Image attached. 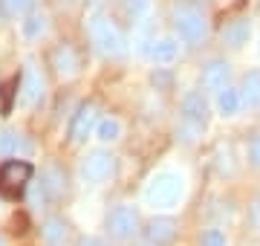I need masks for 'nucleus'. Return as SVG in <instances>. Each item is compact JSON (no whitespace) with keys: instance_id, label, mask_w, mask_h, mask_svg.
Wrapping results in <instances>:
<instances>
[{"instance_id":"f257e3e1","label":"nucleus","mask_w":260,"mask_h":246,"mask_svg":"<svg viewBox=\"0 0 260 246\" xmlns=\"http://www.w3.org/2000/svg\"><path fill=\"white\" fill-rule=\"evenodd\" d=\"M87 32H90L95 49H99L104 58H121L124 55V38H121V32L116 29V23H113L110 18L93 15V18L87 20Z\"/></svg>"},{"instance_id":"f03ea898","label":"nucleus","mask_w":260,"mask_h":246,"mask_svg":"<svg viewBox=\"0 0 260 246\" xmlns=\"http://www.w3.org/2000/svg\"><path fill=\"white\" fill-rule=\"evenodd\" d=\"M182 197V177L179 174H156L145 189V203L153 208H174Z\"/></svg>"},{"instance_id":"7ed1b4c3","label":"nucleus","mask_w":260,"mask_h":246,"mask_svg":"<svg viewBox=\"0 0 260 246\" xmlns=\"http://www.w3.org/2000/svg\"><path fill=\"white\" fill-rule=\"evenodd\" d=\"M174 26L185 44H200L208 35V20L194 3H177L174 6Z\"/></svg>"},{"instance_id":"20e7f679","label":"nucleus","mask_w":260,"mask_h":246,"mask_svg":"<svg viewBox=\"0 0 260 246\" xmlns=\"http://www.w3.org/2000/svg\"><path fill=\"white\" fill-rule=\"evenodd\" d=\"M32 180V165L23 160H9L0 165V194L6 197H18L20 191Z\"/></svg>"},{"instance_id":"39448f33","label":"nucleus","mask_w":260,"mask_h":246,"mask_svg":"<svg viewBox=\"0 0 260 246\" xmlns=\"http://www.w3.org/2000/svg\"><path fill=\"white\" fill-rule=\"evenodd\" d=\"M95 104L93 102H84V104H78V110L73 113V122H70V142L73 145H78V142H84L90 133H93V128H95Z\"/></svg>"},{"instance_id":"423d86ee","label":"nucleus","mask_w":260,"mask_h":246,"mask_svg":"<svg viewBox=\"0 0 260 246\" xmlns=\"http://www.w3.org/2000/svg\"><path fill=\"white\" fill-rule=\"evenodd\" d=\"M136 211L130 206H116L110 211V218H107V229H110V235L116 237V240H127V237H133V232H136Z\"/></svg>"},{"instance_id":"0eeeda50","label":"nucleus","mask_w":260,"mask_h":246,"mask_svg":"<svg viewBox=\"0 0 260 246\" xmlns=\"http://www.w3.org/2000/svg\"><path fill=\"white\" fill-rule=\"evenodd\" d=\"M113 174V157L107 151H93L81 162V177L87 182H102Z\"/></svg>"},{"instance_id":"6e6552de","label":"nucleus","mask_w":260,"mask_h":246,"mask_svg":"<svg viewBox=\"0 0 260 246\" xmlns=\"http://www.w3.org/2000/svg\"><path fill=\"white\" fill-rule=\"evenodd\" d=\"M49 64L55 67V73L61 78H73L78 73V52H75L70 44H58L49 55Z\"/></svg>"},{"instance_id":"1a4fd4ad","label":"nucleus","mask_w":260,"mask_h":246,"mask_svg":"<svg viewBox=\"0 0 260 246\" xmlns=\"http://www.w3.org/2000/svg\"><path fill=\"white\" fill-rule=\"evenodd\" d=\"M174 235H177V223L171 218H153L148 223V229H145V240H148L150 246H165L174 240Z\"/></svg>"},{"instance_id":"9d476101","label":"nucleus","mask_w":260,"mask_h":246,"mask_svg":"<svg viewBox=\"0 0 260 246\" xmlns=\"http://www.w3.org/2000/svg\"><path fill=\"white\" fill-rule=\"evenodd\" d=\"M249 35H251V26L246 18H234L223 26V44L232 49H240L243 44H249Z\"/></svg>"},{"instance_id":"9b49d317","label":"nucleus","mask_w":260,"mask_h":246,"mask_svg":"<svg viewBox=\"0 0 260 246\" xmlns=\"http://www.w3.org/2000/svg\"><path fill=\"white\" fill-rule=\"evenodd\" d=\"M229 76H232V70L225 61H211V64L203 70V87L205 90H225L229 87Z\"/></svg>"},{"instance_id":"f8f14e48","label":"nucleus","mask_w":260,"mask_h":246,"mask_svg":"<svg viewBox=\"0 0 260 246\" xmlns=\"http://www.w3.org/2000/svg\"><path fill=\"white\" fill-rule=\"evenodd\" d=\"M182 119L200 125V128L205 125V119H208V104H205L203 93H188L182 99Z\"/></svg>"},{"instance_id":"ddd939ff","label":"nucleus","mask_w":260,"mask_h":246,"mask_svg":"<svg viewBox=\"0 0 260 246\" xmlns=\"http://www.w3.org/2000/svg\"><path fill=\"white\" fill-rule=\"evenodd\" d=\"M41 182H44V189L49 191V197H52V200L64 197V191H67V174L58 168L55 162H49L47 168H44V177H41Z\"/></svg>"},{"instance_id":"4468645a","label":"nucleus","mask_w":260,"mask_h":246,"mask_svg":"<svg viewBox=\"0 0 260 246\" xmlns=\"http://www.w3.org/2000/svg\"><path fill=\"white\" fill-rule=\"evenodd\" d=\"M179 55V44L174 38H162L153 44V49H150V58L156 61V64H174Z\"/></svg>"},{"instance_id":"2eb2a0df","label":"nucleus","mask_w":260,"mask_h":246,"mask_svg":"<svg viewBox=\"0 0 260 246\" xmlns=\"http://www.w3.org/2000/svg\"><path fill=\"white\" fill-rule=\"evenodd\" d=\"M41 237H44L49 246H61L67 240V223L61 218H49L47 223L41 226Z\"/></svg>"},{"instance_id":"dca6fc26","label":"nucleus","mask_w":260,"mask_h":246,"mask_svg":"<svg viewBox=\"0 0 260 246\" xmlns=\"http://www.w3.org/2000/svg\"><path fill=\"white\" fill-rule=\"evenodd\" d=\"M41 99V76L35 70H26L23 84H20V104H35Z\"/></svg>"},{"instance_id":"f3484780","label":"nucleus","mask_w":260,"mask_h":246,"mask_svg":"<svg viewBox=\"0 0 260 246\" xmlns=\"http://www.w3.org/2000/svg\"><path fill=\"white\" fill-rule=\"evenodd\" d=\"M243 102L249 107H260V70H249L243 78Z\"/></svg>"},{"instance_id":"a211bd4d","label":"nucleus","mask_w":260,"mask_h":246,"mask_svg":"<svg viewBox=\"0 0 260 246\" xmlns=\"http://www.w3.org/2000/svg\"><path fill=\"white\" fill-rule=\"evenodd\" d=\"M240 102H243V96L237 93V90H232V87H225V90L217 93V110L223 116H234L237 107H240Z\"/></svg>"},{"instance_id":"6ab92c4d","label":"nucleus","mask_w":260,"mask_h":246,"mask_svg":"<svg viewBox=\"0 0 260 246\" xmlns=\"http://www.w3.org/2000/svg\"><path fill=\"white\" fill-rule=\"evenodd\" d=\"M29 153L32 148H29V142H23L18 133H12V131H3L0 133V153H6V157H15V153Z\"/></svg>"},{"instance_id":"aec40b11","label":"nucleus","mask_w":260,"mask_h":246,"mask_svg":"<svg viewBox=\"0 0 260 246\" xmlns=\"http://www.w3.org/2000/svg\"><path fill=\"white\" fill-rule=\"evenodd\" d=\"M44 29H47V18H44V15H38V12H32V15H29V18L20 23L23 38H29V41L41 38V35H44Z\"/></svg>"},{"instance_id":"412c9836","label":"nucleus","mask_w":260,"mask_h":246,"mask_svg":"<svg viewBox=\"0 0 260 246\" xmlns=\"http://www.w3.org/2000/svg\"><path fill=\"white\" fill-rule=\"evenodd\" d=\"M95 136H99L102 142H116V139L121 136L119 119H102V122L95 125Z\"/></svg>"},{"instance_id":"4be33fe9","label":"nucleus","mask_w":260,"mask_h":246,"mask_svg":"<svg viewBox=\"0 0 260 246\" xmlns=\"http://www.w3.org/2000/svg\"><path fill=\"white\" fill-rule=\"evenodd\" d=\"M49 200L52 197H49V191L44 189V182H32V186H29V203L35 208H47Z\"/></svg>"},{"instance_id":"5701e85b","label":"nucleus","mask_w":260,"mask_h":246,"mask_svg":"<svg viewBox=\"0 0 260 246\" xmlns=\"http://www.w3.org/2000/svg\"><path fill=\"white\" fill-rule=\"evenodd\" d=\"M121 6H124V12H127V15L139 18V15H145V12H148L150 0H121Z\"/></svg>"},{"instance_id":"b1692460","label":"nucleus","mask_w":260,"mask_h":246,"mask_svg":"<svg viewBox=\"0 0 260 246\" xmlns=\"http://www.w3.org/2000/svg\"><path fill=\"white\" fill-rule=\"evenodd\" d=\"M15 90H20V84H18V78H12V81H6V84L0 87V99H3V113L12 107V93Z\"/></svg>"},{"instance_id":"393cba45","label":"nucleus","mask_w":260,"mask_h":246,"mask_svg":"<svg viewBox=\"0 0 260 246\" xmlns=\"http://www.w3.org/2000/svg\"><path fill=\"white\" fill-rule=\"evenodd\" d=\"M203 246H225V235L220 229H208L203 235Z\"/></svg>"},{"instance_id":"a878e982","label":"nucleus","mask_w":260,"mask_h":246,"mask_svg":"<svg viewBox=\"0 0 260 246\" xmlns=\"http://www.w3.org/2000/svg\"><path fill=\"white\" fill-rule=\"evenodd\" d=\"M32 3H35V0H3V6H6V12H12V15H18V12L32 9Z\"/></svg>"},{"instance_id":"bb28decb","label":"nucleus","mask_w":260,"mask_h":246,"mask_svg":"<svg viewBox=\"0 0 260 246\" xmlns=\"http://www.w3.org/2000/svg\"><path fill=\"white\" fill-rule=\"evenodd\" d=\"M249 160H251L254 168H260V136H254L249 142Z\"/></svg>"},{"instance_id":"cd10ccee","label":"nucleus","mask_w":260,"mask_h":246,"mask_svg":"<svg viewBox=\"0 0 260 246\" xmlns=\"http://www.w3.org/2000/svg\"><path fill=\"white\" fill-rule=\"evenodd\" d=\"M78 246H107V243H102V240H95V237H84Z\"/></svg>"},{"instance_id":"c85d7f7f","label":"nucleus","mask_w":260,"mask_h":246,"mask_svg":"<svg viewBox=\"0 0 260 246\" xmlns=\"http://www.w3.org/2000/svg\"><path fill=\"white\" fill-rule=\"evenodd\" d=\"M3 15H6V6H3V0H0V20H3Z\"/></svg>"},{"instance_id":"c756f323","label":"nucleus","mask_w":260,"mask_h":246,"mask_svg":"<svg viewBox=\"0 0 260 246\" xmlns=\"http://www.w3.org/2000/svg\"><path fill=\"white\" fill-rule=\"evenodd\" d=\"M0 246H6V243H3V237H0Z\"/></svg>"}]
</instances>
